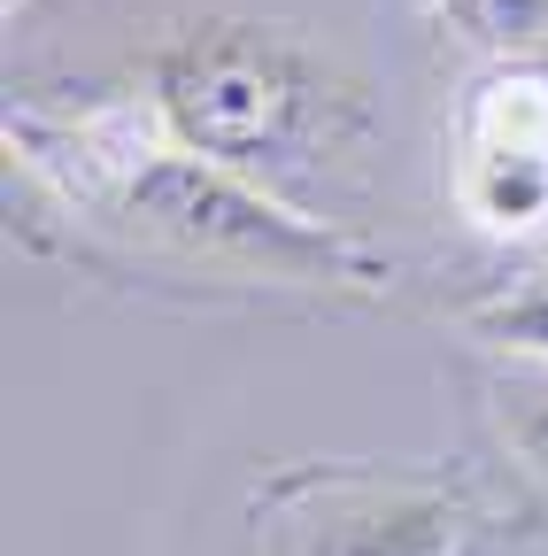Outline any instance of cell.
<instances>
[{"label": "cell", "instance_id": "5", "mask_svg": "<svg viewBox=\"0 0 548 556\" xmlns=\"http://www.w3.org/2000/svg\"><path fill=\"white\" fill-rule=\"evenodd\" d=\"M433 16L487 62H548V0H433Z\"/></svg>", "mask_w": 548, "mask_h": 556}, {"label": "cell", "instance_id": "2", "mask_svg": "<svg viewBox=\"0 0 548 556\" xmlns=\"http://www.w3.org/2000/svg\"><path fill=\"white\" fill-rule=\"evenodd\" d=\"M148 109L178 148L294 201V178L364 155L371 101L294 24L193 16L148 54Z\"/></svg>", "mask_w": 548, "mask_h": 556}, {"label": "cell", "instance_id": "1", "mask_svg": "<svg viewBox=\"0 0 548 556\" xmlns=\"http://www.w3.org/2000/svg\"><path fill=\"white\" fill-rule=\"evenodd\" d=\"M9 163L54 201L62 225H78L86 255L109 263L270 294H348V302L394 287V255H379L371 240L286 193L178 148L148 93L93 109L24 101L9 109Z\"/></svg>", "mask_w": 548, "mask_h": 556}, {"label": "cell", "instance_id": "4", "mask_svg": "<svg viewBox=\"0 0 548 556\" xmlns=\"http://www.w3.org/2000/svg\"><path fill=\"white\" fill-rule=\"evenodd\" d=\"M456 201L487 240L548 225V62H487L456 109Z\"/></svg>", "mask_w": 548, "mask_h": 556}, {"label": "cell", "instance_id": "3", "mask_svg": "<svg viewBox=\"0 0 548 556\" xmlns=\"http://www.w3.org/2000/svg\"><path fill=\"white\" fill-rule=\"evenodd\" d=\"M471 486L409 464H286L247 495V556H463Z\"/></svg>", "mask_w": 548, "mask_h": 556}, {"label": "cell", "instance_id": "6", "mask_svg": "<svg viewBox=\"0 0 548 556\" xmlns=\"http://www.w3.org/2000/svg\"><path fill=\"white\" fill-rule=\"evenodd\" d=\"M487 417H495V441L548 479V356H510L487 379Z\"/></svg>", "mask_w": 548, "mask_h": 556}, {"label": "cell", "instance_id": "8", "mask_svg": "<svg viewBox=\"0 0 548 556\" xmlns=\"http://www.w3.org/2000/svg\"><path fill=\"white\" fill-rule=\"evenodd\" d=\"M9 9H16V0H9Z\"/></svg>", "mask_w": 548, "mask_h": 556}, {"label": "cell", "instance_id": "7", "mask_svg": "<svg viewBox=\"0 0 548 556\" xmlns=\"http://www.w3.org/2000/svg\"><path fill=\"white\" fill-rule=\"evenodd\" d=\"M463 325L495 348V356H548V278L533 287H502L487 302H471Z\"/></svg>", "mask_w": 548, "mask_h": 556}]
</instances>
